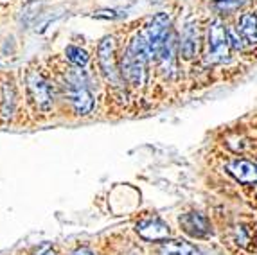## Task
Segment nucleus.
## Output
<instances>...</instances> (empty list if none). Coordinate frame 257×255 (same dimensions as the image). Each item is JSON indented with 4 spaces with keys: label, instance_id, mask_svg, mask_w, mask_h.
Listing matches in <instances>:
<instances>
[{
    "label": "nucleus",
    "instance_id": "1",
    "mask_svg": "<svg viewBox=\"0 0 257 255\" xmlns=\"http://www.w3.org/2000/svg\"><path fill=\"white\" fill-rule=\"evenodd\" d=\"M26 88L29 102L35 106L36 111L47 113L54 104V94L52 85L40 70H27L26 74Z\"/></svg>",
    "mask_w": 257,
    "mask_h": 255
},
{
    "label": "nucleus",
    "instance_id": "8",
    "mask_svg": "<svg viewBox=\"0 0 257 255\" xmlns=\"http://www.w3.org/2000/svg\"><path fill=\"white\" fill-rule=\"evenodd\" d=\"M227 171L241 183H257V164L248 160H234L227 164Z\"/></svg>",
    "mask_w": 257,
    "mask_h": 255
},
{
    "label": "nucleus",
    "instance_id": "9",
    "mask_svg": "<svg viewBox=\"0 0 257 255\" xmlns=\"http://www.w3.org/2000/svg\"><path fill=\"white\" fill-rule=\"evenodd\" d=\"M198 51V26L196 24H187L182 34L180 52L185 60H193Z\"/></svg>",
    "mask_w": 257,
    "mask_h": 255
},
{
    "label": "nucleus",
    "instance_id": "6",
    "mask_svg": "<svg viewBox=\"0 0 257 255\" xmlns=\"http://www.w3.org/2000/svg\"><path fill=\"white\" fill-rule=\"evenodd\" d=\"M137 234L146 241H167L171 235V230L162 219L153 217V219H144L137 225Z\"/></svg>",
    "mask_w": 257,
    "mask_h": 255
},
{
    "label": "nucleus",
    "instance_id": "10",
    "mask_svg": "<svg viewBox=\"0 0 257 255\" xmlns=\"http://www.w3.org/2000/svg\"><path fill=\"white\" fill-rule=\"evenodd\" d=\"M15 110V86L8 81L2 83V90H0V120L8 122L13 117Z\"/></svg>",
    "mask_w": 257,
    "mask_h": 255
},
{
    "label": "nucleus",
    "instance_id": "2",
    "mask_svg": "<svg viewBox=\"0 0 257 255\" xmlns=\"http://www.w3.org/2000/svg\"><path fill=\"white\" fill-rule=\"evenodd\" d=\"M230 42H228V29L219 18H216L209 26V52L207 61L210 65H218L228 61L230 54Z\"/></svg>",
    "mask_w": 257,
    "mask_h": 255
},
{
    "label": "nucleus",
    "instance_id": "4",
    "mask_svg": "<svg viewBox=\"0 0 257 255\" xmlns=\"http://www.w3.org/2000/svg\"><path fill=\"white\" fill-rule=\"evenodd\" d=\"M146 58L133 54L128 49L124 58H122V65H120V68H122L120 76L124 77L132 86H142L146 83Z\"/></svg>",
    "mask_w": 257,
    "mask_h": 255
},
{
    "label": "nucleus",
    "instance_id": "14",
    "mask_svg": "<svg viewBox=\"0 0 257 255\" xmlns=\"http://www.w3.org/2000/svg\"><path fill=\"white\" fill-rule=\"evenodd\" d=\"M244 0H214L212 2V8L216 9V11H219V13H234L236 9H239L241 6H243Z\"/></svg>",
    "mask_w": 257,
    "mask_h": 255
},
{
    "label": "nucleus",
    "instance_id": "5",
    "mask_svg": "<svg viewBox=\"0 0 257 255\" xmlns=\"http://www.w3.org/2000/svg\"><path fill=\"white\" fill-rule=\"evenodd\" d=\"M97 61L104 76L117 85L119 72H117V67H115V40L111 38V36H106V38H103L99 42Z\"/></svg>",
    "mask_w": 257,
    "mask_h": 255
},
{
    "label": "nucleus",
    "instance_id": "18",
    "mask_svg": "<svg viewBox=\"0 0 257 255\" xmlns=\"http://www.w3.org/2000/svg\"><path fill=\"white\" fill-rule=\"evenodd\" d=\"M72 255H94V253H92V251L88 250V248H85V246H83V248H77V250L74 251Z\"/></svg>",
    "mask_w": 257,
    "mask_h": 255
},
{
    "label": "nucleus",
    "instance_id": "17",
    "mask_svg": "<svg viewBox=\"0 0 257 255\" xmlns=\"http://www.w3.org/2000/svg\"><path fill=\"white\" fill-rule=\"evenodd\" d=\"M36 255H56V251H54V248L49 244V242H43L42 246L36 250Z\"/></svg>",
    "mask_w": 257,
    "mask_h": 255
},
{
    "label": "nucleus",
    "instance_id": "7",
    "mask_svg": "<svg viewBox=\"0 0 257 255\" xmlns=\"http://www.w3.org/2000/svg\"><path fill=\"white\" fill-rule=\"evenodd\" d=\"M180 226L185 234L193 237H205L210 234V223L203 214L200 212H189L180 217Z\"/></svg>",
    "mask_w": 257,
    "mask_h": 255
},
{
    "label": "nucleus",
    "instance_id": "12",
    "mask_svg": "<svg viewBox=\"0 0 257 255\" xmlns=\"http://www.w3.org/2000/svg\"><path fill=\"white\" fill-rule=\"evenodd\" d=\"M237 31L243 36V40H246L248 43H257V15L255 13H244L239 18V26Z\"/></svg>",
    "mask_w": 257,
    "mask_h": 255
},
{
    "label": "nucleus",
    "instance_id": "3",
    "mask_svg": "<svg viewBox=\"0 0 257 255\" xmlns=\"http://www.w3.org/2000/svg\"><path fill=\"white\" fill-rule=\"evenodd\" d=\"M169 15L167 13H159L153 20L148 24V27L142 33L148 40V47H150V58H159V52L162 49V43L166 34L169 33Z\"/></svg>",
    "mask_w": 257,
    "mask_h": 255
},
{
    "label": "nucleus",
    "instance_id": "16",
    "mask_svg": "<svg viewBox=\"0 0 257 255\" xmlns=\"http://www.w3.org/2000/svg\"><path fill=\"white\" fill-rule=\"evenodd\" d=\"M236 241H237V244H243V246H246V242H248V235H246V232H244L243 226H237Z\"/></svg>",
    "mask_w": 257,
    "mask_h": 255
},
{
    "label": "nucleus",
    "instance_id": "13",
    "mask_svg": "<svg viewBox=\"0 0 257 255\" xmlns=\"http://www.w3.org/2000/svg\"><path fill=\"white\" fill-rule=\"evenodd\" d=\"M65 54H67V60H69L70 63L76 65V67H85V65L88 63V54H86L81 47L69 45V47H67V51H65Z\"/></svg>",
    "mask_w": 257,
    "mask_h": 255
},
{
    "label": "nucleus",
    "instance_id": "11",
    "mask_svg": "<svg viewBox=\"0 0 257 255\" xmlns=\"http://www.w3.org/2000/svg\"><path fill=\"white\" fill-rule=\"evenodd\" d=\"M159 251L160 255H202V251L187 241H166Z\"/></svg>",
    "mask_w": 257,
    "mask_h": 255
},
{
    "label": "nucleus",
    "instance_id": "15",
    "mask_svg": "<svg viewBox=\"0 0 257 255\" xmlns=\"http://www.w3.org/2000/svg\"><path fill=\"white\" fill-rule=\"evenodd\" d=\"M228 42H230L232 49H241L243 47V36L239 34L237 29H228Z\"/></svg>",
    "mask_w": 257,
    "mask_h": 255
}]
</instances>
